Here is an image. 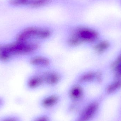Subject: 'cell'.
I'll list each match as a JSON object with an SVG mask.
<instances>
[{
    "instance_id": "cell-7",
    "label": "cell",
    "mask_w": 121,
    "mask_h": 121,
    "mask_svg": "<svg viewBox=\"0 0 121 121\" xmlns=\"http://www.w3.org/2000/svg\"><path fill=\"white\" fill-rule=\"evenodd\" d=\"M99 74L92 71H83L77 76L75 82L84 86L95 80H99Z\"/></svg>"
},
{
    "instance_id": "cell-6",
    "label": "cell",
    "mask_w": 121,
    "mask_h": 121,
    "mask_svg": "<svg viewBox=\"0 0 121 121\" xmlns=\"http://www.w3.org/2000/svg\"><path fill=\"white\" fill-rule=\"evenodd\" d=\"M27 86L30 89H36L44 86V80L40 70H35L28 77L26 82Z\"/></svg>"
},
{
    "instance_id": "cell-5",
    "label": "cell",
    "mask_w": 121,
    "mask_h": 121,
    "mask_svg": "<svg viewBox=\"0 0 121 121\" xmlns=\"http://www.w3.org/2000/svg\"><path fill=\"white\" fill-rule=\"evenodd\" d=\"M71 33L77 37L83 45L95 42L99 37L98 33L96 31L87 28H79L73 30Z\"/></svg>"
},
{
    "instance_id": "cell-10",
    "label": "cell",
    "mask_w": 121,
    "mask_h": 121,
    "mask_svg": "<svg viewBox=\"0 0 121 121\" xmlns=\"http://www.w3.org/2000/svg\"><path fill=\"white\" fill-rule=\"evenodd\" d=\"M59 100V97L56 95H52L46 97L43 99V104L46 107L53 106L56 104Z\"/></svg>"
},
{
    "instance_id": "cell-12",
    "label": "cell",
    "mask_w": 121,
    "mask_h": 121,
    "mask_svg": "<svg viewBox=\"0 0 121 121\" xmlns=\"http://www.w3.org/2000/svg\"><path fill=\"white\" fill-rule=\"evenodd\" d=\"M121 87V80H117L109 85L107 89V92L108 93H113Z\"/></svg>"
},
{
    "instance_id": "cell-13",
    "label": "cell",
    "mask_w": 121,
    "mask_h": 121,
    "mask_svg": "<svg viewBox=\"0 0 121 121\" xmlns=\"http://www.w3.org/2000/svg\"><path fill=\"white\" fill-rule=\"evenodd\" d=\"M113 68L116 72L117 75L121 77V60H116L113 65Z\"/></svg>"
},
{
    "instance_id": "cell-1",
    "label": "cell",
    "mask_w": 121,
    "mask_h": 121,
    "mask_svg": "<svg viewBox=\"0 0 121 121\" xmlns=\"http://www.w3.org/2000/svg\"><path fill=\"white\" fill-rule=\"evenodd\" d=\"M41 43L16 40L11 44L0 45V60L6 62L13 56L31 55L39 52Z\"/></svg>"
},
{
    "instance_id": "cell-2",
    "label": "cell",
    "mask_w": 121,
    "mask_h": 121,
    "mask_svg": "<svg viewBox=\"0 0 121 121\" xmlns=\"http://www.w3.org/2000/svg\"><path fill=\"white\" fill-rule=\"evenodd\" d=\"M52 35V32L47 28L30 27L23 29L18 33L16 40L42 44L51 39Z\"/></svg>"
},
{
    "instance_id": "cell-15",
    "label": "cell",
    "mask_w": 121,
    "mask_h": 121,
    "mask_svg": "<svg viewBox=\"0 0 121 121\" xmlns=\"http://www.w3.org/2000/svg\"><path fill=\"white\" fill-rule=\"evenodd\" d=\"M48 0H33L30 1V5L33 6L39 5L46 3Z\"/></svg>"
},
{
    "instance_id": "cell-14",
    "label": "cell",
    "mask_w": 121,
    "mask_h": 121,
    "mask_svg": "<svg viewBox=\"0 0 121 121\" xmlns=\"http://www.w3.org/2000/svg\"><path fill=\"white\" fill-rule=\"evenodd\" d=\"M9 3L13 6L25 5L28 3L29 0H10Z\"/></svg>"
},
{
    "instance_id": "cell-9",
    "label": "cell",
    "mask_w": 121,
    "mask_h": 121,
    "mask_svg": "<svg viewBox=\"0 0 121 121\" xmlns=\"http://www.w3.org/2000/svg\"><path fill=\"white\" fill-rule=\"evenodd\" d=\"M99 105L96 102L92 103L86 108L82 113V121H87L91 119L96 112Z\"/></svg>"
},
{
    "instance_id": "cell-16",
    "label": "cell",
    "mask_w": 121,
    "mask_h": 121,
    "mask_svg": "<svg viewBox=\"0 0 121 121\" xmlns=\"http://www.w3.org/2000/svg\"><path fill=\"white\" fill-rule=\"evenodd\" d=\"M36 121H48L47 119L45 117H41L38 119Z\"/></svg>"
},
{
    "instance_id": "cell-8",
    "label": "cell",
    "mask_w": 121,
    "mask_h": 121,
    "mask_svg": "<svg viewBox=\"0 0 121 121\" xmlns=\"http://www.w3.org/2000/svg\"><path fill=\"white\" fill-rule=\"evenodd\" d=\"M70 86L69 94L72 99H78L82 96L84 93V85L74 82Z\"/></svg>"
},
{
    "instance_id": "cell-4",
    "label": "cell",
    "mask_w": 121,
    "mask_h": 121,
    "mask_svg": "<svg viewBox=\"0 0 121 121\" xmlns=\"http://www.w3.org/2000/svg\"><path fill=\"white\" fill-rule=\"evenodd\" d=\"M28 62L35 70H44L53 67L51 58L46 55L39 52L30 55Z\"/></svg>"
},
{
    "instance_id": "cell-3",
    "label": "cell",
    "mask_w": 121,
    "mask_h": 121,
    "mask_svg": "<svg viewBox=\"0 0 121 121\" xmlns=\"http://www.w3.org/2000/svg\"><path fill=\"white\" fill-rule=\"evenodd\" d=\"M44 80V86L53 87L59 85L64 78L62 72L53 67L40 70Z\"/></svg>"
},
{
    "instance_id": "cell-11",
    "label": "cell",
    "mask_w": 121,
    "mask_h": 121,
    "mask_svg": "<svg viewBox=\"0 0 121 121\" xmlns=\"http://www.w3.org/2000/svg\"><path fill=\"white\" fill-rule=\"evenodd\" d=\"M109 46V44L106 41L98 43L94 46V49L98 53H101L106 50Z\"/></svg>"
}]
</instances>
